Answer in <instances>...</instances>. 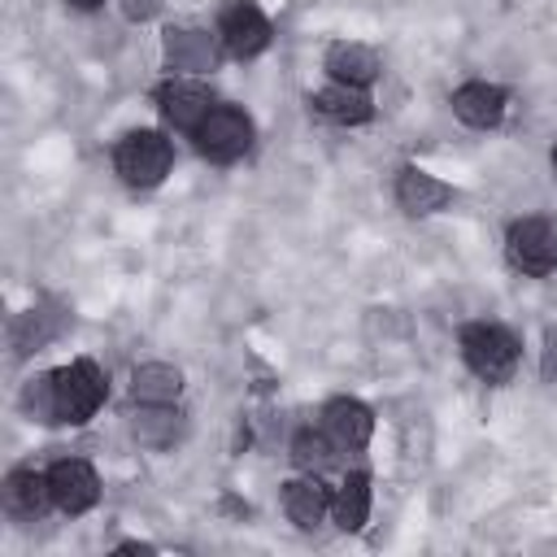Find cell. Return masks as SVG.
Instances as JSON below:
<instances>
[{"label":"cell","mask_w":557,"mask_h":557,"mask_svg":"<svg viewBox=\"0 0 557 557\" xmlns=\"http://www.w3.org/2000/svg\"><path fill=\"white\" fill-rule=\"evenodd\" d=\"M48 379H52V422L83 426L87 418H96V409L109 396V379L91 357H78L70 366L52 370Z\"/></svg>","instance_id":"obj_1"},{"label":"cell","mask_w":557,"mask_h":557,"mask_svg":"<svg viewBox=\"0 0 557 557\" xmlns=\"http://www.w3.org/2000/svg\"><path fill=\"white\" fill-rule=\"evenodd\" d=\"M174 165L170 139L161 131H126L113 148V170L131 187H157Z\"/></svg>","instance_id":"obj_2"},{"label":"cell","mask_w":557,"mask_h":557,"mask_svg":"<svg viewBox=\"0 0 557 557\" xmlns=\"http://www.w3.org/2000/svg\"><path fill=\"white\" fill-rule=\"evenodd\" d=\"M461 357L479 379L505 383L518 366V339L496 322H470L461 331Z\"/></svg>","instance_id":"obj_3"},{"label":"cell","mask_w":557,"mask_h":557,"mask_svg":"<svg viewBox=\"0 0 557 557\" xmlns=\"http://www.w3.org/2000/svg\"><path fill=\"white\" fill-rule=\"evenodd\" d=\"M505 252L513 261V270L531 274V278H544L557 270V222L553 218H518L509 222V235H505Z\"/></svg>","instance_id":"obj_4"},{"label":"cell","mask_w":557,"mask_h":557,"mask_svg":"<svg viewBox=\"0 0 557 557\" xmlns=\"http://www.w3.org/2000/svg\"><path fill=\"white\" fill-rule=\"evenodd\" d=\"M196 135V148L209 157V161H235L252 148V117L235 104H213L209 117L191 131Z\"/></svg>","instance_id":"obj_5"},{"label":"cell","mask_w":557,"mask_h":557,"mask_svg":"<svg viewBox=\"0 0 557 557\" xmlns=\"http://www.w3.org/2000/svg\"><path fill=\"white\" fill-rule=\"evenodd\" d=\"M218 39L231 57L248 61L257 52L270 48V17L252 4V0H231L222 13H218Z\"/></svg>","instance_id":"obj_6"},{"label":"cell","mask_w":557,"mask_h":557,"mask_svg":"<svg viewBox=\"0 0 557 557\" xmlns=\"http://www.w3.org/2000/svg\"><path fill=\"white\" fill-rule=\"evenodd\" d=\"M48 483H52V505H57L61 513H87V509L100 500V479H96V470H91L87 461H78V457L52 461Z\"/></svg>","instance_id":"obj_7"},{"label":"cell","mask_w":557,"mask_h":557,"mask_svg":"<svg viewBox=\"0 0 557 557\" xmlns=\"http://www.w3.org/2000/svg\"><path fill=\"white\" fill-rule=\"evenodd\" d=\"M157 104H161V117L170 126L196 131L209 117V109H213V91L205 83H196V78H170V83H161Z\"/></svg>","instance_id":"obj_8"},{"label":"cell","mask_w":557,"mask_h":557,"mask_svg":"<svg viewBox=\"0 0 557 557\" xmlns=\"http://www.w3.org/2000/svg\"><path fill=\"white\" fill-rule=\"evenodd\" d=\"M505 104H509V96H505V87H496V83H461L457 91H453V113L466 122V126H474V131H487V126H496L500 117H505Z\"/></svg>","instance_id":"obj_9"},{"label":"cell","mask_w":557,"mask_h":557,"mask_svg":"<svg viewBox=\"0 0 557 557\" xmlns=\"http://www.w3.org/2000/svg\"><path fill=\"white\" fill-rule=\"evenodd\" d=\"M448 200H453V187L440 183L435 174H426V170H418V165H405V170H400V178H396V205H400L409 218L440 213Z\"/></svg>","instance_id":"obj_10"},{"label":"cell","mask_w":557,"mask_h":557,"mask_svg":"<svg viewBox=\"0 0 557 557\" xmlns=\"http://www.w3.org/2000/svg\"><path fill=\"white\" fill-rule=\"evenodd\" d=\"M322 426H326V435L339 448H366L370 444V431H374V413L361 400H352V396H335L322 409Z\"/></svg>","instance_id":"obj_11"},{"label":"cell","mask_w":557,"mask_h":557,"mask_svg":"<svg viewBox=\"0 0 557 557\" xmlns=\"http://www.w3.org/2000/svg\"><path fill=\"white\" fill-rule=\"evenodd\" d=\"M313 113H322L326 122H339V126H361L374 117V100L366 87H348V83H331L322 91L309 96Z\"/></svg>","instance_id":"obj_12"},{"label":"cell","mask_w":557,"mask_h":557,"mask_svg":"<svg viewBox=\"0 0 557 557\" xmlns=\"http://www.w3.org/2000/svg\"><path fill=\"white\" fill-rule=\"evenodd\" d=\"M165 61H170L174 70H191V74H200V70H213V61H218V44H213L209 30H196V26H170V30H165Z\"/></svg>","instance_id":"obj_13"},{"label":"cell","mask_w":557,"mask_h":557,"mask_svg":"<svg viewBox=\"0 0 557 557\" xmlns=\"http://www.w3.org/2000/svg\"><path fill=\"white\" fill-rule=\"evenodd\" d=\"M283 509L300 531H313L331 509V492L322 487L318 474H300V479L283 483Z\"/></svg>","instance_id":"obj_14"},{"label":"cell","mask_w":557,"mask_h":557,"mask_svg":"<svg viewBox=\"0 0 557 557\" xmlns=\"http://www.w3.org/2000/svg\"><path fill=\"white\" fill-rule=\"evenodd\" d=\"M183 392V370L170 361H144L131 374V400L135 405H174Z\"/></svg>","instance_id":"obj_15"},{"label":"cell","mask_w":557,"mask_h":557,"mask_svg":"<svg viewBox=\"0 0 557 557\" xmlns=\"http://www.w3.org/2000/svg\"><path fill=\"white\" fill-rule=\"evenodd\" d=\"M4 505H9V513H17V518H39V513L52 505V483H48V474H39V470H30V466L9 470V479H4Z\"/></svg>","instance_id":"obj_16"},{"label":"cell","mask_w":557,"mask_h":557,"mask_svg":"<svg viewBox=\"0 0 557 557\" xmlns=\"http://www.w3.org/2000/svg\"><path fill=\"white\" fill-rule=\"evenodd\" d=\"M326 70L335 83H348V87H370L379 78V52L366 48V44H331L326 48Z\"/></svg>","instance_id":"obj_17"},{"label":"cell","mask_w":557,"mask_h":557,"mask_svg":"<svg viewBox=\"0 0 557 557\" xmlns=\"http://www.w3.org/2000/svg\"><path fill=\"white\" fill-rule=\"evenodd\" d=\"M131 435L144 448H170L183 435V413L174 405H135L131 413Z\"/></svg>","instance_id":"obj_18"},{"label":"cell","mask_w":557,"mask_h":557,"mask_svg":"<svg viewBox=\"0 0 557 557\" xmlns=\"http://www.w3.org/2000/svg\"><path fill=\"white\" fill-rule=\"evenodd\" d=\"M331 513H335L339 531H361L366 527V518H370V474L366 470L344 474L339 492L331 496Z\"/></svg>","instance_id":"obj_19"},{"label":"cell","mask_w":557,"mask_h":557,"mask_svg":"<svg viewBox=\"0 0 557 557\" xmlns=\"http://www.w3.org/2000/svg\"><path fill=\"white\" fill-rule=\"evenodd\" d=\"M335 453H339V444L326 435V426H322V431H318V426H305V431L292 435V466H296L300 474H322V470H331V466H335Z\"/></svg>","instance_id":"obj_20"},{"label":"cell","mask_w":557,"mask_h":557,"mask_svg":"<svg viewBox=\"0 0 557 557\" xmlns=\"http://www.w3.org/2000/svg\"><path fill=\"white\" fill-rule=\"evenodd\" d=\"M157 9H161V0H126V4H122V13H126L131 22H148Z\"/></svg>","instance_id":"obj_21"},{"label":"cell","mask_w":557,"mask_h":557,"mask_svg":"<svg viewBox=\"0 0 557 557\" xmlns=\"http://www.w3.org/2000/svg\"><path fill=\"white\" fill-rule=\"evenodd\" d=\"M557 374V335L548 331L544 335V379H553Z\"/></svg>","instance_id":"obj_22"},{"label":"cell","mask_w":557,"mask_h":557,"mask_svg":"<svg viewBox=\"0 0 557 557\" xmlns=\"http://www.w3.org/2000/svg\"><path fill=\"white\" fill-rule=\"evenodd\" d=\"M65 4H74V9H100L104 0H65Z\"/></svg>","instance_id":"obj_23"},{"label":"cell","mask_w":557,"mask_h":557,"mask_svg":"<svg viewBox=\"0 0 557 557\" xmlns=\"http://www.w3.org/2000/svg\"><path fill=\"white\" fill-rule=\"evenodd\" d=\"M553 174H557V148H553Z\"/></svg>","instance_id":"obj_24"}]
</instances>
